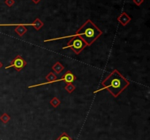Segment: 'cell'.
<instances>
[{
    "instance_id": "3",
    "label": "cell",
    "mask_w": 150,
    "mask_h": 140,
    "mask_svg": "<svg viewBox=\"0 0 150 140\" xmlns=\"http://www.w3.org/2000/svg\"><path fill=\"white\" fill-rule=\"evenodd\" d=\"M72 37L73 38L68 42L67 45L65 47H63L62 49H66L70 48L76 53V54H79L86 47H87V43H85L84 40L81 37L77 35H67L65 36V37H57V38H51V39H48V40H44V43H46V42L49 41H54V40H61V39H65L67 38V37Z\"/></svg>"
},
{
    "instance_id": "17",
    "label": "cell",
    "mask_w": 150,
    "mask_h": 140,
    "mask_svg": "<svg viewBox=\"0 0 150 140\" xmlns=\"http://www.w3.org/2000/svg\"><path fill=\"white\" fill-rule=\"evenodd\" d=\"M2 66H3V64H2V62H0V69H1V68H2Z\"/></svg>"
},
{
    "instance_id": "1",
    "label": "cell",
    "mask_w": 150,
    "mask_h": 140,
    "mask_svg": "<svg viewBox=\"0 0 150 140\" xmlns=\"http://www.w3.org/2000/svg\"><path fill=\"white\" fill-rule=\"evenodd\" d=\"M130 81L125 79L117 69H114L102 82L101 85L103 87L94 91V93H97L103 89H107L114 97L116 98L130 85Z\"/></svg>"
},
{
    "instance_id": "18",
    "label": "cell",
    "mask_w": 150,
    "mask_h": 140,
    "mask_svg": "<svg viewBox=\"0 0 150 140\" xmlns=\"http://www.w3.org/2000/svg\"><path fill=\"white\" fill-rule=\"evenodd\" d=\"M8 26V24H0V26Z\"/></svg>"
},
{
    "instance_id": "11",
    "label": "cell",
    "mask_w": 150,
    "mask_h": 140,
    "mask_svg": "<svg viewBox=\"0 0 150 140\" xmlns=\"http://www.w3.org/2000/svg\"><path fill=\"white\" fill-rule=\"evenodd\" d=\"M56 140H73V139L71 138L66 132H63Z\"/></svg>"
},
{
    "instance_id": "15",
    "label": "cell",
    "mask_w": 150,
    "mask_h": 140,
    "mask_svg": "<svg viewBox=\"0 0 150 140\" xmlns=\"http://www.w3.org/2000/svg\"><path fill=\"white\" fill-rule=\"evenodd\" d=\"M133 2L137 6H141V4L144 2V0H133Z\"/></svg>"
},
{
    "instance_id": "6",
    "label": "cell",
    "mask_w": 150,
    "mask_h": 140,
    "mask_svg": "<svg viewBox=\"0 0 150 140\" xmlns=\"http://www.w3.org/2000/svg\"><path fill=\"white\" fill-rule=\"evenodd\" d=\"M26 25L27 26H32V24H16V29H15V33H17L21 37L23 36L27 32V29L26 27Z\"/></svg>"
},
{
    "instance_id": "4",
    "label": "cell",
    "mask_w": 150,
    "mask_h": 140,
    "mask_svg": "<svg viewBox=\"0 0 150 140\" xmlns=\"http://www.w3.org/2000/svg\"><path fill=\"white\" fill-rule=\"evenodd\" d=\"M26 65H27V62L25 61V60L19 54L11 61L10 64L9 65L5 67V69H8L10 68H13L16 71L20 72Z\"/></svg>"
},
{
    "instance_id": "2",
    "label": "cell",
    "mask_w": 150,
    "mask_h": 140,
    "mask_svg": "<svg viewBox=\"0 0 150 140\" xmlns=\"http://www.w3.org/2000/svg\"><path fill=\"white\" fill-rule=\"evenodd\" d=\"M103 34V32L90 19H88L82 26H81L75 35L81 37L87 43V46H92L94 41L99 38Z\"/></svg>"
},
{
    "instance_id": "16",
    "label": "cell",
    "mask_w": 150,
    "mask_h": 140,
    "mask_svg": "<svg viewBox=\"0 0 150 140\" xmlns=\"http://www.w3.org/2000/svg\"><path fill=\"white\" fill-rule=\"evenodd\" d=\"M32 1L34 4H38L41 0H32Z\"/></svg>"
},
{
    "instance_id": "9",
    "label": "cell",
    "mask_w": 150,
    "mask_h": 140,
    "mask_svg": "<svg viewBox=\"0 0 150 140\" xmlns=\"http://www.w3.org/2000/svg\"><path fill=\"white\" fill-rule=\"evenodd\" d=\"M32 26H33L37 31H39L43 26V23L41 21V20H40V19L37 18V19H35V20L34 21V22L32 23Z\"/></svg>"
},
{
    "instance_id": "7",
    "label": "cell",
    "mask_w": 150,
    "mask_h": 140,
    "mask_svg": "<svg viewBox=\"0 0 150 140\" xmlns=\"http://www.w3.org/2000/svg\"><path fill=\"white\" fill-rule=\"evenodd\" d=\"M117 21L119 24H121L122 26H125L131 21V18L125 12H122L121 15L117 18Z\"/></svg>"
},
{
    "instance_id": "10",
    "label": "cell",
    "mask_w": 150,
    "mask_h": 140,
    "mask_svg": "<svg viewBox=\"0 0 150 140\" xmlns=\"http://www.w3.org/2000/svg\"><path fill=\"white\" fill-rule=\"evenodd\" d=\"M50 104L54 108H56L61 104V101L58 98L54 97L51 100H50Z\"/></svg>"
},
{
    "instance_id": "13",
    "label": "cell",
    "mask_w": 150,
    "mask_h": 140,
    "mask_svg": "<svg viewBox=\"0 0 150 140\" xmlns=\"http://www.w3.org/2000/svg\"><path fill=\"white\" fill-rule=\"evenodd\" d=\"M65 89L67 92H68L69 93H72L73 91L76 89V87L73 85V83H70L66 85V86L65 87Z\"/></svg>"
},
{
    "instance_id": "14",
    "label": "cell",
    "mask_w": 150,
    "mask_h": 140,
    "mask_svg": "<svg viewBox=\"0 0 150 140\" xmlns=\"http://www.w3.org/2000/svg\"><path fill=\"white\" fill-rule=\"evenodd\" d=\"M5 4L6 5H8V7H12V5L15 4V1L14 0H5Z\"/></svg>"
},
{
    "instance_id": "5",
    "label": "cell",
    "mask_w": 150,
    "mask_h": 140,
    "mask_svg": "<svg viewBox=\"0 0 150 140\" xmlns=\"http://www.w3.org/2000/svg\"><path fill=\"white\" fill-rule=\"evenodd\" d=\"M76 80V76L71 72L70 71H67L61 78L60 79H56L55 81H54V83L55 82H59L61 81H63L66 83V85L70 83H73L74 82V81Z\"/></svg>"
},
{
    "instance_id": "12",
    "label": "cell",
    "mask_w": 150,
    "mask_h": 140,
    "mask_svg": "<svg viewBox=\"0 0 150 140\" xmlns=\"http://www.w3.org/2000/svg\"><path fill=\"white\" fill-rule=\"evenodd\" d=\"M0 120L3 123H5V124H7V123L10 120V117L7 113H4V114L0 117Z\"/></svg>"
},
{
    "instance_id": "8",
    "label": "cell",
    "mask_w": 150,
    "mask_h": 140,
    "mask_svg": "<svg viewBox=\"0 0 150 140\" xmlns=\"http://www.w3.org/2000/svg\"><path fill=\"white\" fill-rule=\"evenodd\" d=\"M65 69V67L59 62H56V63L54 64L52 66V70L56 73V74H59L62 72V71Z\"/></svg>"
}]
</instances>
